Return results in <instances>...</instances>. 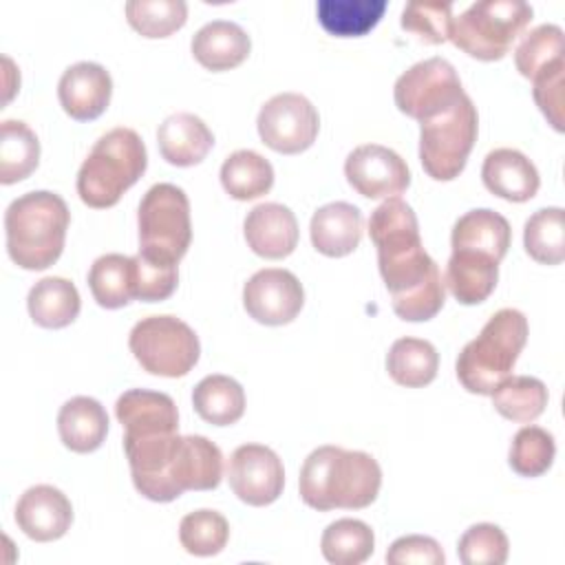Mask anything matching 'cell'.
<instances>
[{"mask_svg":"<svg viewBox=\"0 0 565 565\" xmlns=\"http://www.w3.org/2000/svg\"><path fill=\"white\" fill-rule=\"evenodd\" d=\"M192 55L207 71H230L245 62L252 40L245 29L230 20H212L192 35Z\"/></svg>","mask_w":565,"mask_h":565,"instance_id":"cell-21","label":"cell"},{"mask_svg":"<svg viewBox=\"0 0 565 565\" xmlns=\"http://www.w3.org/2000/svg\"><path fill=\"white\" fill-rule=\"evenodd\" d=\"M349 185L366 199H393L411 185L406 161L391 148L364 143L349 152L344 161Z\"/></svg>","mask_w":565,"mask_h":565,"instance_id":"cell-13","label":"cell"},{"mask_svg":"<svg viewBox=\"0 0 565 565\" xmlns=\"http://www.w3.org/2000/svg\"><path fill=\"white\" fill-rule=\"evenodd\" d=\"M110 95V73L97 62L71 64L57 82V97L64 113L77 121L97 119L108 108Z\"/></svg>","mask_w":565,"mask_h":565,"instance_id":"cell-16","label":"cell"},{"mask_svg":"<svg viewBox=\"0 0 565 565\" xmlns=\"http://www.w3.org/2000/svg\"><path fill=\"white\" fill-rule=\"evenodd\" d=\"M161 157L179 168L201 163L214 146V135L205 121L192 113H174L157 130Z\"/></svg>","mask_w":565,"mask_h":565,"instance_id":"cell-19","label":"cell"},{"mask_svg":"<svg viewBox=\"0 0 565 565\" xmlns=\"http://www.w3.org/2000/svg\"><path fill=\"white\" fill-rule=\"evenodd\" d=\"M510 236V223L505 216L494 210L479 207L457 218L452 225L450 245L452 249L486 254L501 263V258L508 254Z\"/></svg>","mask_w":565,"mask_h":565,"instance_id":"cell-24","label":"cell"},{"mask_svg":"<svg viewBox=\"0 0 565 565\" xmlns=\"http://www.w3.org/2000/svg\"><path fill=\"white\" fill-rule=\"evenodd\" d=\"M466 95L455 66L444 57H428L404 71L393 88L399 113L424 121L455 106Z\"/></svg>","mask_w":565,"mask_h":565,"instance_id":"cell-10","label":"cell"},{"mask_svg":"<svg viewBox=\"0 0 565 565\" xmlns=\"http://www.w3.org/2000/svg\"><path fill=\"white\" fill-rule=\"evenodd\" d=\"M457 554L463 565H503L510 554V543L499 525L477 523L461 534Z\"/></svg>","mask_w":565,"mask_h":565,"instance_id":"cell-41","label":"cell"},{"mask_svg":"<svg viewBox=\"0 0 565 565\" xmlns=\"http://www.w3.org/2000/svg\"><path fill=\"white\" fill-rule=\"evenodd\" d=\"M88 287L93 298L104 309L126 307L135 298V265L132 256L104 254L88 271Z\"/></svg>","mask_w":565,"mask_h":565,"instance_id":"cell-31","label":"cell"},{"mask_svg":"<svg viewBox=\"0 0 565 565\" xmlns=\"http://www.w3.org/2000/svg\"><path fill=\"white\" fill-rule=\"evenodd\" d=\"M115 415L124 426V433L146 430H179L177 404L168 393L130 388L119 395Z\"/></svg>","mask_w":565,"mask_h":565,"instance_id":"cell-26","label":"cell"},{"mask_svg":"<svg viewBox=\"0 0 565 565\" xmlns=\"http://www.w3.org/2000/svg\"><path fill=\"white\" fill-rule=\"evenodd\" d=\"M386 7V0H320L316 13L327 33L335 38H360L382 20Z\"/></svg>","mask_w":565,"mask_h":565,"instance_id":"cell-30","label":"cell"},{"mask_svg":"<svg viewBox=\"0 0 565 565\" xmlns=\"http://www.w3.org/2000/svg\"><path fill=\"white\" fill-rule=\"evenodd\" d=\"M192 404L201 419L214 426H230L245 413V391L230 375H205L192 391Z\"/></svg>","mask_w":565,"mask_h":565,"instance_id":"cell-28","label":"cell"},{"mask_svg":"<svg viewBox=\"0 0 565 565\" xmlns=\"http://www.w3.org/2000/svg\"><path fill=\"white\" fill-rule=\"evenodd\" d=\"M437 369L439 355L428 340L399 338L391 344L386 353V371L399 386H426L435 380Z\"/></svg>","mask_w":565,"mask_h":565,"instance_id":"cell-29","label":"cell"},{"mask_svg":"<svg viewBox=\"0 0 565 565\" xmlns=\"http://www.w3.org/2000/svg\"><path fill=\"white\" fill-rule=\"evenodd\" d=\"M256 128L263 143L271 150L280 154H298L316 141L320 117L305 95L278 93L260 106Z\"/></svg>","mask_w":565,"mask_h":565,"instance_id":"cell-11","label":"cell"},{"mask_svg":"<svg viewBox=\"0 0 565 565\" xmlns=\"http://www.w3.org/2000/svg\"><path fill=\"white\" fill-rule=\"evenodd\" d=\"M369 236L377 249V267L391 294L393 311L406 322H424L444 307L446 289L437 263L419 238L413 207L393 196L371 212Z\"/></svg>","mask_w":565,"mask_h":565,"instance_id":"cell-1","label":"cell"},{"mask_svg":"<svg viewBox=\"0 0 565 565\" xmlns=\"http://www.w3.org/2000/svg\"><path fill=\"white\" fill-rule=\"evenodd\" d=\"M223 190L236 201H252L274 185L271 163L254 150H236L221 166Z\"/></svg>","mask_w":565,"mask_h":565,"instance_id":"cell-32","label":"cell"},{"mask_svg":"<svg viewBox=\"0 0 565 565\" xmlns=\"http://www.w3.org/2000/svg\"><path fill=\"white\" fill-rule=\"evenodd\" d=\"M15 523L38 543L57 541L73 523V505L62 490L40 483L24 490L18 499Z\"/></svg>","mask_w":565,"mask_h":565,"instance_id":"cell-15","label":"cell"},{"mask_svg":"<svg viewBox=\"0 0 565 565\" xmlns=\"http://www.w3.org/2000/svg\"><path fill=\"white\" fill-rule=\"evenodd\" d=\"M135 265V298L143 302H161L170 298L177 289L179 271L177 263L157 260L137 252L132 256Z\"/></svg>","mask_w":565,"mask_h":565,"instance_id":"cell-43","label":"cell"},{"mask_svg":"<svg viewBox=\"0 0 565 565\" xmlns=\"http://www.w3.org/2000/svg\"><path fill=\"white\" fill-rule=\"evenodd\" d=\"M128 347L143 371L161 377L188 375L201 355L199 335L174 316L141 318L130 329Z\"/></svg>","mask_w":565,"mask_h":565,"instance_id":"cell-9","label":"cell"},{"mask_svg":"<svg viewBox=\"0 0 565 565\" xmlns=\"http://www.w3.org/2000/svg\"><path fill=\"white\" fill-rule=\"evenodd\" d=\"M243 234L254 254L278 260L296 249L298 221L282 203H260L247 212Z\"/></svg>","mask_w":565,"mask_h":565,"instance_id":"cell-17","label":"cell"},{"mask_svg":"<svg viewBox=\"0 0 565 565\" xmlns=\"http://www.w3.org/2000/svg\"><path fill=\"white\" fill-rule=\"evenodd\" d=\"M483 185L512 203L530 201L541 185L536 166L514 148H497L486 154L481 166Z\"/></svg>","mask_w":565,"mask_h":565,"instance_id":"cell-18","label":"cell"},{"mask_svg":"<svg viewBox=\"0 0 565 565\" xmlns=\"http://www.w3.org/2000/svg\"><path fill=\"white\" fill-rule=\"evenodd\" d=\"M139 254L179 263L192 241L190 201L174 183H154L141 199L139 212Z\"/></svg>","mask_w":565,"mask_h":565,"instance_id":"cell-8","label":"cell"},{"mask_svg":"<svg viewBox=\"0 0 565 565\" xmlns=\"http://www.w3.org/2000/svg\"><path fill=\"white\" fill-rule=\"evenodd\" d=\"M227 481L243 503L256 508L269 505L282 494V461L263 444H243L230 457Z\"/></svg>","mask_w":565,"mask_h":565,"instance_id":"cell-12","label":"cell"},{"mask_svg":"<svg viewBox=\"0 0 565 565\" xmlns=\"http://www.w3.org/2000/svg\"><path fill=\"white\" fill-rule=\"evenodd\" d=\"M230 539L227 519L216 510H194L179 523V541L192 556H214Z\"/></svg>","mask_w":565,"mask_h":565,"instance_id":"cell-39","label":"cell"},{"mask_svg":"<svg viewBox=\"0 0 565 565\" xmlns=\"http://www.w3.org/2000/svg\"><path fill=\"white\" fill-rule=\"evenodd\" d=\"M40 161V141L35 132L18 119L0 126V183L11 185L26 179Z\"/></svg>","mask_w":565,"mask_h":565,"instance_id":"cell-33","label":"cell"},{"mask_svg":"<svg viewBox=\"0 0 565 565\" xmlns=\"http://www.w3.org/2000/svg\"><path fill=\"white\" fill-rule=\"evenodd\" d=\"M29 316L44 329L68 327L82 307L77 287L62 276H46L38 280L26 296Z\"/></svg>","mask_w":565,"mask_h":565,"instance_id":"cell-27","label":"cell"},{"mask_svg":"<svg viewBox=\"0 0 565 565\" xmlns=\"http://www.w3.org/2000/svg\"><path fill=\"white\" fill-rule=\"evenodd\" d=\"M532 95L541 113L554 130L563 132V104H565V60L539 71L532 77Z\"/></svg>","mask_w":565,"mask_h":565,"instance_id":"cell-44","label":"cell"},{"mask_svg":"<svg viewBox=\"0 0 565 565\" xmlns=\"http://www.w3.org/2000/svg\"><path fill=\"white\" fill-rule=\"evenodd\" d=\"M402 29L415 33L426 44H441L450 38V2H411L402 11Z\"/></svg>","mask_w":565,"mask_h":565,"instance_id":"cell-42","label":"cell"},{"mask_svg":"<svg viewBox=\"0 0 565 565\" xmlns=\"http://www.w3.org/2000/svg\"><path fill=\"white\" fill-rule=\"evenodd\" d=\"M388 565H444L446 556L439 543L424 534L399 536L386 552Z\"/></svg>","mask_w":565,"mask_h":565,"instance_id":"cell-45","label":"cell"},{"mask_svg":"<svg viewBox=\"0 0 565 565\" xmlns=\"http://www.w3.org/2000/svg\"><path fill=\"white\" fill-rule=\"evenodd\" d=\"M561 60H565V35L558 24H541L532 29L514 49L516 71L527 79Z\"/></svg>","mask_w":565,"mask_h":565,"instance_id":"cell-37","label":"cell"},{"mask_svg":"<svg viewBox=\"0 0 565 565\" xmlns=\"http://www.w3.org/2000/svg\"><path fill=\"white\" fill-rule=\"evenodd\" d=\"M322 556L333 565H360L375 550L373 530L358 519H338L322 532Z\"/></svg>","mask_w":565,"mask_h":565,"instance_id":"cell-35","label":"cell"},{"mask_svg":"<svg viewBox=\"0 0 565 565\" xmlns=\"http://www.w3.org/2000/svg\"><path fill=\"white\" fill-rule=\"evenodd\" d=\"M499 263L486 254L452 249L444 285L461 305H479L483 302L497 287Z\"/></svg>","mask_w":565,"mask_h":565,"instance_id":"cell-25","label":"cell"},{"mask_svg":"<svg viewBox=\"0 0 565 565\" xmlns=\"http://www.w3.org/2000/svg\"><path fill=\"white\" fill-rule=\"evenodd\" d=\"M148 154L141 137L126 126L102 135L77 172V194L95 210L113 207L146 172Z\"/></svg>","mask_w":565,"mask_h":565,"instance_id":"cell-4","label":"cell"},{"mask_svg":"<svg viewBox=\"0 0 565 565\" xmlns=\"http://www.w3.org/2000/svg\"><path fill=\"white\" fill-rule=\"evenodd\" d=\"M57 433L62 444L73 452L97 450L108 433L106 408L86 395L71 397L57 413Z\"/></svg>","mask_w":565,"mask_h":565,"instance_id":"cell-23","label":"cell"},{"mask_svg":"<svg viewBox=\"0 0 565 565\" xmlns=\"http://www.w3.org/2000/svg\"><path fill=\"white\" fill-rule=\"evenodd\" d=\"M126 18L143 38H168L185 24L188 4L183 0H130Z\"/></svg>","mask_w":565,"mask_h":565,"instance_id":"cell-38","label":"cell"},{"mask_svg":"<svg viewBox=\"0 0 565 565\" xmlns=\"http://www.w3.org/2000/svg\"><path fill=\"white\" fill-rule=\"evenodd\" d=\"M68 221V205L55 192L33 190L13 199L4 212L9 258L29 271L51 267L64 249Z\"/></svg>","mask_w":565,"mask_h":565,"instance_id":"cell-3","label":"cell"},{"mask_svg":"<svg viewBox=\"0 0 565 565\" xmlns=\"http://www.w3.org/2000/svg\"><path fill=\"white\" fill-rule=\"evenodd\" d=\"M313 247L331 258L351 254L362 238V212L347 201L318 207L309 225Z\"/></svg>","mask_w":565,"mask_h":565,"instance_id":"cell-20","label":"cell"},{"mask_svg":"<svg viewBox=\"0 0 565 565\" xmlns=\"http://www.w3.org/2000/svg\"><path fill=\"white\" fill-rule=\"evenodd\" d=\"M490 395L499 415L521 424L534 422L547 406V386L532 375H508Z\"/></svg>","mask_w":565,"mask_h":565,"instance_id":"cell-34","label":"cell"},{"mask_svg":"<svg viewBox=\"0 0 565 565\" xmlns=\"http://www.w3.org/2000/svg\"><path fill=\"white\" fill-rule=\"evenodd\" d=\"M172 479L179 492L214 490L223 479L221 448L203 435H183L172 466Z\"/></svg>","mask_w":565,"mask_h":565,"instance_id":"cell-22","label":"cell"},{"mask_svg":"<svg viewBox=\"0 0 565 565\" xmlns=\"http://www.w3.org/2000/svg\"><path fill=\"white\" fill-rule=\"evenodd\" d=\"M527 342V318L519 309H499L470 340L455 364L457 380L468 393L490 395L503 382Z\"/></svg>","mask_w":565,"mask_h":565,"instance_id":"cell-5","label":"cell"},{"mask_svg":"<svg viewBox=\"0 0 565 565\" xmlns=\"http://www.w3.org/2000/svg\"><path fill=\"white\" fill-rule=\"evenodd\" d=\"M302 305V285L289 269H258L243 287V307L260 324H287L300 313Z\"/></svg>","mask_w":565,"mask_h":565,"instance_id":"cell-14","label":"cell"},{"mask_svg":"<svg viewBox=\"0 0 565 565\" xmlns=\"http://www.w3.org/2000/svg\"><path fill=\"white\" fill-rule=\"evenodd\" d=\"M556 455L552 433L541 426H523L510 444V468L521 477H541Z\"/></svg>","mask_w":565,"mask_h":565,"instance_id":"cell-40","label":"cell"},{"mask_svg":"<svg viewBox=\"0 0 565 565\" xmlns=\"http://www.w3.org/2000/svg\"><path fill=\"white\" fill-rule=\"evenodd\" d=\"M525 252L543 265H558L565 258V214L563 207L536 210L523 227Z\"/></svg>","mask_w":565,"mask_h":565,"instance_id":"cell-36","label":"cell"},{"mask_svg":"<svg viewBox=\"0 0 565 565\" xmlns=\"http://www.w3.org/2000/svg\"><path fill=\"white\" fill-rule=\"evenodd\" d=\"M382 470L373 455L320 446L309 452L300 468V499L320 512L344 508L362 510L377 499Z\"/></svg>","mask_w":565,"mask_h":565,"instance_id":"cell-2","label":"cell"},{"mask_svg":"<svg viewBox=\"0 0 565 565\" xmlns=\"http://www.w3.org/2000/svg\"><path fill=\"white\" fill-rule=\"evenodd\" d=\"M479 115L468 95L448 110L419 121V161L435 181H452L477 141Z\"/></svg>","mask_w":565,"mask_h":565,"instance_id":"cell-7","label":"cell"},{"mask_svg":"<svg viewBox=\"0 0 565 565\" xmlns=\"http://www.w3.org/2000/svg\"><path fill=\"white\" fill-rule=\"evenodd\" d=\"M532 15L523 0H481L452 18L448 40L470 57L494 62L510 51Z\"/></svg>","mask_w":565,"mask_h":565,"instance_id":"cell-6","label":"cell"}]
</instances>
